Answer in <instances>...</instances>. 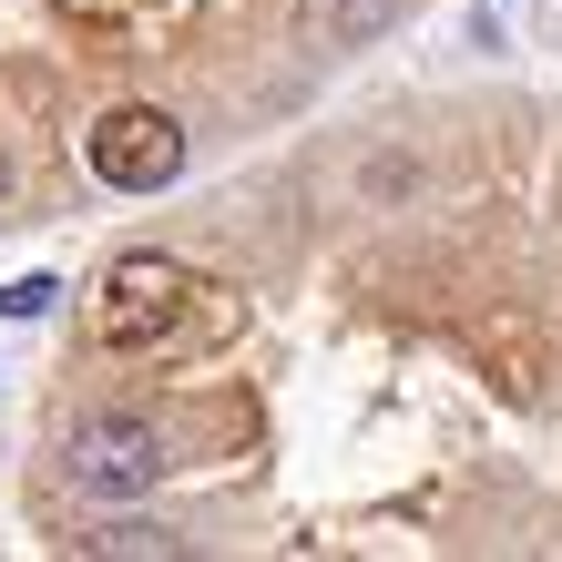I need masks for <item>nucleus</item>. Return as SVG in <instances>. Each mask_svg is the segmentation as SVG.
I'll use <instances>...</instances> for the list:
<instances>
[{"label":"nucleus","instance_id":"obj_1","mask_svg":"<svg viewBox=\"0 0 562 562\" xmlns=\"http://www.w3.org/2000/svg\"><path fill=\"white\" fill-rule=\"evenodd\" d=\"M82 164H92V184H113V194H164L184 175V123L154 113V103H113L82 134Z\"/></svg>","mask_w":562,"mask_h":562},{"label":"nucleus","instance_id":"obj_2","mask_svg":"<svg viewBox=\"0 0 562 562\" xmlns=\"http://www.w3.org/2000/svg\"><path fill=\"white\" fill-rule=\"evenodd\" d=\"M184 267L175 256H113V277H103V296H92V327H103V348H154L164 327L184 317Z\"/></svg>","mask_w":562,"mask_h":562},{"label":"nucleus","instance_id":"obj_3","mask_svg":"<svg viewBox=\"0 0 562 562\" xmlns=\"http://www.w3.org/2000/svg\"><path fill=\"white\" fill-rule=\"evenodd\" d=\"M61 471H72V491H92V502H134V491L164 481V440H154V419H82L72 450H61Z\"/></svg>","mask_w":562,"mask_h":562},{"label":"nucleus","instance_id":"obj_4","mask_svg":"<svg viewBox=\"0 0 562 562\" xmlns=\"http://www.w3.org/2000/svg\"><path fill=\"white\" fill-rule=\"evenodd\" d=\"M400 11H409V0H317V31L358 52V42H379V31L400 21Z\"/></svg>","mask_w":562,"mask_h":562},{"label":"nucleus","instance_id":"obj_5","mask_svg":"<svg viewBox=\"0 0 562 562\" xmlns=\"http://www.w3.org/2000/svg\"><path fill=\"white\" fill-rule=\"evenodd\" d=\"M52 307H61V277H11V286H0V317H21V327L52 317Z\"/></svg>","mask_w":562,"mask_h":562},{"label":"nucleus","instance_id":"obj_6","mask_svg":"<svg viewBox=\"0 0 562 562\" xmlns=\"http://www.w3.org/2000/svg\"><path fill=\"white\" fill-rule=\"evenodd\" d=\"M103 552H164V562H175L184 542H175V532H154V521H123V532H103Z\"/></svg>","mask_w":562,"mask_h":562},{"label":"nucleus","instance_id":"obj_7","mask_svg":"<svg viewBox=\"0 0 562 562\" xmlns=\"http://www.w3.org/2000/svg\"><path fill=\"white\" fill-rule=\"evenodd\" d=\"M0 194H11V164H0Z\"/></svg>","mask_w":562,"mask_h":562}]
</instances>
